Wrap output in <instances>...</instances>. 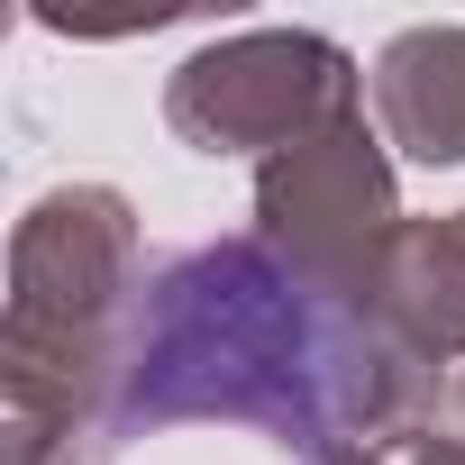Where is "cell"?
<instances>
[{
  "label": "cell",
  "mask_w": 465,
  "mask_h": 465,
  "mask_svg": "<svg viewBox=\"0 0 465 465\" xmlns=\"http://www.w3.org/2000/svg\"><path fill=\"white\" fill-rule=\"evenodd\" d=\"M438 383L447 374H420L365 302L292 274L247 228V238H201L146 274L101 447H137L164 429H256L311 465L329 447L411 429Z\"/></svg>",
  "instance_id": "obj_1"
},
{
  "label": "cell",
  "mask_w": 465,
  "mask_h": 465,
  "mask_svg": "<svg viewBox=\"0 0 465 465\" xmlns=\"http://www.w3.org/2000/svg\"><path fill=\"white\" fill-rule=\"evenodd\" d=\"M137 210L110 183H55L10 228V311H0V465H46L101 447L128 311L146 292Z\"/></svg>",
  "instance_id": "obj_2"
},
{
  "label": "cell",
  "mask_w": 465,
  "mask_h": 465,
  "mask_svg": "<svg viewBox=\"0 0 465 465\" xmlns=\"http://www.w3.org/2000/svg\"><path fill=\"white\" fill-rule=\"evenodd\" d=\"M365 110V64L320 28H228L164 74V128L192 155H283Z\"/></svg>",
  "instance_id": "obj_3"
},
{
  "label": "cell",
  "mask_w": 465,
  "mask_h": 465,
  "mask_svg": "<svg viewBox=\"0 0 465 465\" xmlns=\"http://www.w3.org/2000/svg\"><path fill=\"white\" fill-rule=\"evenodd\" d=\"M401 219H411L401 173H392V146H383V128L365 110H347L320 137H302V146L256 164V238L292 274H311V283H329L347 302L374 292V265H383Z\"/></svg>",
  "instance_id": "obj_4"
},
{
  "label": "cell",
  "mask_w": 465,
  "mask_h": 465,
  "mask_svg": "<svg viewBox=\"0 0 465 465\" xmlns=\"http://www.w3.org/2000/svg\"><path fill=\"white\" fill-rule=\"evenodd\" d=\"M365 311L420 374H456L465 365V210H429V219L411 210L392 228Z\"/></svg>",
  "instance_id": "obj_5"
},
{
  "label": "cell",
  "mask_w": 465,
  "mask_h": 465,
  "mask_svg": "<svg viewBox=\"0 0 465 465\" xmlns=\"http://www.w3.org/2000/svg\"><path fill=\"white\" fill-rule=\"evenodd\" d=\"M374 128L411 164H465V28H401L365 74Z\"/></svg>",
  "instance_id": "obj_6"
},
{
  "label": "cell",
  "mask_w": 465,
  "mask_h": 465,
  "mask_svg": "<svg viewBox=\"0 0 465 465\" xmlns=\"http://www.w3.org/2000/svg\"><path fill=\"white\" fill-rule=\"evenodd\" d=\"M311 465H465V438H447V429L420 411L411 429H392V438H356V447H329V456H311Z\"/></svg>",
  "instance_id": "obj_7"
},
{
  "label": "cell",
  "mask_w": 465,
  "mask_h": 465,
  "mask_svg": "<svg viewBox=\"0 0 465 465\" xmlns=\"http://www.w3.org/2000/svg\"><path fill=\"white\" fill-rule=\"evenodd\" d=\"M46 465H92V456H46Z\"/></svg>",
  "instance_id": "obj_8"
}]
</instances>
